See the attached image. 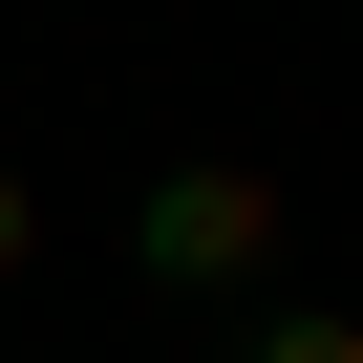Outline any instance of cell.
<instances>
[{"mask_svg": "<svg viewBox=\"0 0 363 363\" xmlns=\"http://www.w3.org/2000/svg\"><path fill=\"white\" fill-rule=\"evenodd\" d=\"M0 278H43V193H22V171H0Z\"/></svg>", "mask_w": 363, "mask_h": 363, "instance_id": "cell-3", "label": "cell"}, {"mask_svg": "<svg viewBox=\"0 0 363 363\" xmlns=\"http://www.w3.org/2000/svg\"><path fill=\"white\" fill-rule=\"evenodd\" d=\"M257 363H363V299H299V320H257Z\"/></svg>", "mask_w": 363, "mask_h": 363, "instance_id": "cell-2", "label": "cell"}, {"mask_svg": "<svg viewBox=\"0 0 363 363\" xmlns=\"http://www.w3.org/2000/svg\"><path fill=\"white\" fill-rule=\"evenodd\" d=\"M257 257H278V171H257V150H193V171L128 193V278H150V299H214V278H257Z\"/></svg>", "mask_w": 363, "mask_h": 363, "instance_id": "cell-1", "label": "cell"}]
</instances>
